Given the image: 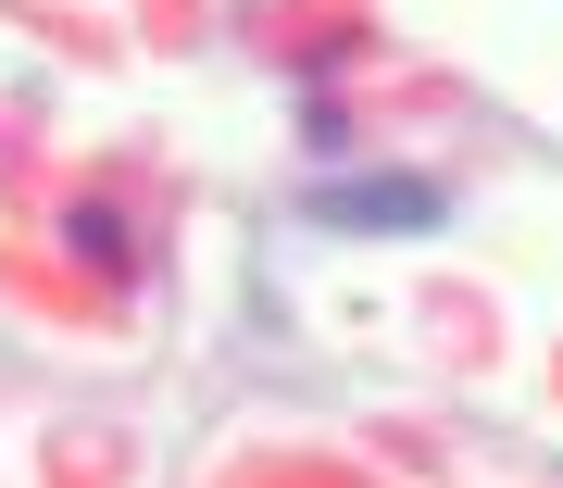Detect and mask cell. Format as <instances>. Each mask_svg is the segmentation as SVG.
Listing matches in <instances>:
<instances>
[{
  "label": "cell",
  "mask_w": 563,
  "mask_h": 488,
  "mask_svg": "<svg viewBox=\"0 0 563 488\" xmlns=\"http://www.w3.org/2000/svg\"><path fill=\"white\" fill-rule=\"evenodd\" d=\"M63 239H76V251H88V264H125V225H113L101 201H76V213H63Z\"/></svg>",
  "instance_id": "7a4b0ae2"
},
{
  "label": "cell",
  "mask_w": 563,
  "mask_h": 488,
  "mask_svg": "<svg viewBox=\"0 0 563 488\" xmlns=\"http://www.w3.org/2000/svg\"><path fill=\"white\" fill-rule=\"evenodd\" d=\"M313 225H339V239H426V225H451V188L439 176H325Z\"/></svg>",
  "instance_id": "6da1fadb"
}]
</instances>
